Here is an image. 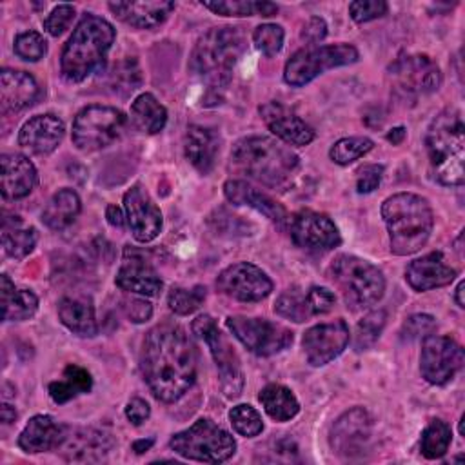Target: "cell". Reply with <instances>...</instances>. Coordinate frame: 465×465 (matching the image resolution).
Wrapping results in <instances>:
<instances>
[{
    "mask_svg": "<svg viewBox=\"0 0 465 465\" xmlns=\"http://www.w3.org/2000/svg\"><path fill=\"white\" fill-rule=\"evenodd\" d=\"M202 5L223 16H252L258 15V2L251 0H205Z\"/></svg>",
    "mask_w": 465,
    "mask_h": 465,
    "instance_id": "obj_47",
    "label": "cell"
},
{
    "mask_svg": "<svg viewBox=\"0 0 465 465\" xmlns=\"http://www.w3.org/2000/svg\"><path fill=\"white\" fill-rule=\"evenodd\" d=\"M64 434V427L58 425L51 416L47 414H36L33 416L24 430L18 436V447L24 452H44L56 449L60 438Z\"/></svg>",
    "mask_w": 465,
    "mask_h": 465,
    "instance_id": "obj_30",
    "label": "cell"
},
{
    "mask_svg": "<svg viewBox=\"0 0 465 465\" xmlns=\"http://www.w3.org/2000/svg\"><path fill=\"white\" fill-rule=\"evenodd\" d=\"M153 443H154L153 438H149V440H136V441L133 443V450H134L136 454H142V452L149 450V449L153 447Z\"/></svg>",
    "mask_w": 465,
    "mask_h": 465,
    "instance_id": "obj_59",
    "label": "cell"
},
{
    "mask_svg": "<svg viewBox=\"0 0 465 465\" xmlns=\"http://www.w3.org/2000/svg\"><path fill=\"white\" fill-rule=\"evenodd\" d=\"M105 218H107V222L113 225V227H122L124 225V213H122V209L120 207H116V205H107V209H105Z\"/></svg>",
    "mask_w": 465,
    "mask_h": 465,
    "instance_id": "obj_56",
    "label": "cell"
},
{
    "mask_svg": "<svg viewBox=\"0 0 465 465\" xmlns=\"http://www.w3.org/2000/svg\"><path fill=\"white\" fill-rule=\"evenodd\" d=\"M349 343V327L338 318L329 323H318L305 331L302 345L311 365L322 367L343 352Z\"/></svg>",
    "mask_w": 465,
    "mask_h": 465,
    "instance_id": "obj_17",
    "label": "cell"
},
{
    "mask_svg": "<svg viewBox=\"0 0 465 465\" xmlns=\"http://www.w3.org/2000/svg\"><path fill=\"white\" fill-rule=\"evenodd\" d=\"M260 403L265 412L276 421H287L294 418L300 411V403L291 389L280 383H269L260 392Z\"/></svg>",
    "mask_w": 465,
    "mask_h": 465,
    "instance_id": "obj_36",
    "label": "cell"
},
{
    "mask_svg": "<svg viewBox=\"0 0 465 465\" xmlns=\"http://www.w3.org/2000/svg\"><path fill=\"white\" fill-rule=\"evenodd\" d=\"M385 320H387L385 311L378 309V311H371L358 322V325L354 329V340H352L354 349L358 352L367 351L376 343V340L380 338V334L385 327Z\"/></svg>",
    "mask_w": 465,
    "mask_h": 465,
    "instance_id": "obj_39",
    "label": "cell"
},
{
    "mask_svg": "<svg viewBox=\"0 0 465 465\" xmlns=\"http://www.w3.org/2000/svg\"><path fill=\"white\" fill-rule=\"evenodd\" d=\"M229 420L234 427V430L247 438L258 436L263 430V423H262L258 411L247 403H240V405L232 407L229 412Z\"/></svg>",
    "mask_w": 465,
    "mask_h": 465,
    "instance_id": "obj_43",
    "label": "cell"
},
{
    "mask_svg": "<svg viewBox=\"0 0 465 465\" xmlns=\"http://www.w3.org/2000/svg\"><path fill=\"white\" fill-rule=\"evenodd\" d=\"M131 122L138 131L145 134H156L167 124V111L154 98V94L142 93L131 104Z\"/></svg>",
    "mask_w": 465,
    "mask_h": 465,
    "instance_id": "obj_34",
    "label": "cell"
},
{
    "mask_svg": "<svg viewBox=\"0 0 465 465\" xmlns=\"http://www.w3.org/2000/svg\"><path fill=\"white\" fill-rule=\"evenodd\" d=\"M2 316L5 322L29 320L38 309V298L29 289H16L7 274H2Z\"/></svg>",
    "mask_w": 465,
    "mask_h": 465,
    "instance_id": "obj_32",
    "label": "cell"
},
{
    "mask_svg": "<svg viewBox=\"0 0 465 465\" xmlns=\"http://www.w3.org/2000/svg\"><path fill=\"white\" fill-rule=\"evenodd\" d=\"M436 331V322L430 314H412L401 327V338L414 341L430 336Z\"/></svg>",
    "mask_w": 465,
    "mask_h": 465,
    "instance_id": "obj_48",
    "label": "cell"
},
{
    "mask_svg": "<svg viewBox=\"0 0 465 465\" xmlns=\"http://www.w3.org/2000/svg\"><path fill=\"white\" fill-rule=\"evenodd\" d=\"M125 218L133 236L145 243L158 236L162 229V213L142 185H133L124 194Z\"/></svg>",
    "mask_w": 465,
    "mask_h": 465,
    "instance_id": "obj_20",
    "label": "cell"
},
{
    "mask_svg": "<svg viewBox=\"0 0 465 465\" xmlns=\"http://www.w3.org/2000/svg\"><path fill=\"white\" fill-rule=\"evenodd\" d=\"M425 145L434 178L443 185H461L465 174V125L461 114L454 109L440 113L427 129Z\"/></svg>",
    "mask_w": 465,
    "mask_h": 465,
    "instance_id": "obj_5",
    "label": "cell"
},
{
    "mask_svg": "<svg viewBox=\"0 0 465 465\" xmlns=\"http://www.w3.org/2000/svg\"><path fill=\"white\" fill-rule=\"evenodd\" d=\"M220 149V138L213 129H207L203 125H189L183 138V151L185 158L191 162V165L202 173L209 174L214 167L216 154Z\"/></svg>",
    "mask_w": 465,
    "mask_h": 465,
    "instance_id": "obj_28",
    "label": "cell"
},
{
    "mask_svg": "<svg viewBox=\"0 0 465 465\" xmlns=\"http://www.w3.org/2000/svg\"><path fill=\"white\" fill-rule=\"evenodd\" d=\"M452 440L450 427L443 420H432L421 432V454L429 460L441 458Z\"/></svg>",
    "mask_w": 465,
    "mask_h": 465,
    "instance_id": "obj_38",
    "label": "cell"
},
{
    "mask_svg": "<svg viewBox=\"0 0 465 465\" xmlns=\"http://www.w3.org/2000/svg\"><path fill=\"white\" fill-rule=\"evenodd\" d=\"M116 285L127 292L156 296L162 291L163 282L138 251L125 247L124 260L116 274Z\"/></svg>",
    "mask_w": 465,
    "mask_h": 465,
    "instance_id": "obj_21",
    "label": "cell"
},
{
    "mask_svg": "<svg viewBox=\"0 0 465 465\" xmlns=\"http://www.w3.org/2000/svg\"><path fill=\"white\" fill-rule=\"evenodd\" d=\"M392 91L400 98L416 100L434 93L441 85V71L427 54H407L389 67Z\"/></svg>",
    "mask_w": 465,
    "mask_h": 465,
    "instance_id": "obj_12",
    "label": "cell"
},
{
    "mask_svg": "<svg viewBox=\"0 0 465 465\" xmlns=\"http://www.w3.org/2000/svg\"><path fill=\"white\" fill-rule=\"evenodd\" d=\"M151 414V407L142 398H133L125 407V416L133 425H142Z\"/></svg>",
    "mask_w": 465,
    "mask_h": 465,
    "instance_id": "obj_55",
    "label": "cell"
},
{
    "mask_svg": "<svg viewBox=\"0 0 465 465\" xmlns=\"http://www.w3.org/2000/svg\"><path fill=\"white\" fill-rule=\"evenodd\" d=\"M64 131V122L58 116L36 114L22 125L18 143L33 154H49L60 145Z\"/></svg>",
    "mask_w": 465,
    "mask_h": 465,
    "instance_id": "obj_24",
    "label": "cell"
},
{
    "mask_svg": "<svg viewBox=\"0 0 465 465\" xmlns=\"http://www.w3.org/2000/svg\"><path fill=\"white\" fill-rule=\"evenodd\" d=\"M385 13H387V4L383 0H356L349 4V15L356 24L380 18Z\"/></svg>",
    "mask_w": 465,
    "mask_h": 465,
    "instance_id": "obj_49",
    "label": "cell"
},
{
    "mask_svg": "<svg viewBox=\"0 0 465 465\" xmlns=\"http://www.w3.org/2000/svg\"><path fill=\"white\" fill-rule=\"evenodd\" d=\"M283 27L276 24H262L252 33V42L258 51H262L267 56L276 54L283 45Z\"/></svg>",
    "mask_w": 465,
    "mask_h": 465,
    "instance_id": "obj_46",
    "label": "cell"
},
{
    "mask_svg": "<svg viewBox=\"0 0 465 465\" xmlns=\"http://www.w3.org/2000/svg\"><path fill=\"white\" fill-rule=\"evenodd\" d=\"M142 84V74L136 60L118 62L111 73V87L120 94L133 93Z\"/></svg>",
    "mask_w": 465,
    "mask_h": 465,
    "instance_id": "obj_44",
    "label": "cell"
},
{
    "mask_svg": "<svg viewBox=\"0 0 465 465\" xmlns=\"http://www.w3.org/2000/svg\"><path fill=\"white\" fill-rule=\"evenodd\" d=\"M113 449L109 434L98 429H67L56 445V452L67 461L76 463H96L105 460Z\"/></svg>",
    "mask_w": 465,
    "mask_h": 465,
    "instance_id": "obj_19",
    "label": "cell"
},
{
    "mask_svg": "<svg viewBox=\"0 0 465 465\" xmlns=\"http://www.w3.org/2000/svg\"><path fill=\"white\" fill-rule=\"evenodd\" d=\"M336 296L331 289L327 287H320L314 285L307 291V303H309V311L311 314H325L334 307Z\"/></svg>",
    "mask_w": 465,
    "mask_h": 465,
    "instance_id": "obj_52",
    "label": "cell"
},
{
    "mask_svg": "<svg viewBox=\"0 0 465 465\" xmlns=\"http://www.w3.org/2000/svg\"><path fill=\"white\" fill-rule=\"evenodd\" d=\"M169 447L187 458L203 463H222L236 450L234 438L214 421L200 418L189 429L176 432L169 440Z\"/></svg>",
    "mask_w": 465,
    "mask_h": 465,
    "instance_id": "obj_8",
    "label": "cell"
},
{
    "mask_svg": "<svg viewBox=\"0 0 465 465\" xmlns=\"http://www.w3.org/2000/svg\"><path fill=\"white\" fill-rule=\"evenodd\" d=\"M140 371L160 401H178L196 380V351L185 331L174 323L153 327L142 341Z\"/></svg>",
    "mask_w": 465,
    "mask_h": 465,
    "instance_id": "obj_1",
    "label": "cell"
},
{
    "mask_svg": "<svg viewBox=\"0 0 465 465\" xmlns=\"http://www.w3.org/2000/svg\"><path fill=\"white\" fill-rule=\"evenodd\" d=\"M329 274L347 307L354 311L378 303L385 292L383 272L354 254H338L329 267Z\"/></svg>",
    "mask_w": 465,
    "mask_h": 465,
    "instance_id": "obj_7",
    "label": "cell"
},
{
    "mask_svg": "<svg viewBox=\"0 0 465 465\" xmlns=\"http://www.w3.org/2000/svg\"><path fill=\"white\" fill-rule=\"evenodd\" d=\"M73 18H74V7L71 4H60L44 20V29L51 36H58L69 27Z\"/></svg>",
    "mask_w": 465,
    "mask_h": 465,
    "instance_id": "obj_50",
    "label": "cell"
},
{
    "mask_svg": "<svg viewBox=\"0 0 465 465\" xmlns=\"http://www.w3.org/2000/svg\"><path fill=\"white\" fill-rule=\"evenodd\" d=\"M38 98L40 87L33 74L7 67L0 71V109L4 114L31 107Z\"/></svg>",
    "mask_w": 465,
    "mask_h": 465,
    "instance_id": "obj_23",
    "label": "cell"
},
{
    "mask_svg": "<svg viewBox=\"0 0 465 465\" xmlns=\"http://www.w3.org/2000/svg\"><path fill=\"white\" fill-rule=\"evenodd\" d=\"M216 287L238 302H260L271 294L272 282L260 267L249 262H238L218 274Z\"/></svg>",
    "mask_w": 465,
    "mask_h": 465,
    "instance_id": "obj_15",
    "label": "cell"
},
{
    "mask_svg": "<svg viewBox=\"0 0 465 465\" xmlns=\"http://www.w3.org/2000/svg\"><path fill=\"white\" fill-rule=\"evenodd\" d=\"M374 147L372 140L367 136H349V138H341L338 140L331 151L329 156L334 163L338 165H349L354 160L361 158L363 154H367L371 149Z\"/></svg>",
    "mask_w": 465,
    "mask_h": 465,
    "instance_id": "obj_41",
    "label": "cell"
},
{
    "mask_svg": "<svg viewBox=\"0 0 465 465\" xmlns=\"http://www.w3.org/2000/svg\"><path fill=\"white\" fill-rule=\"evenodd\" d=\"M383 176V165L378 163H365L356 171V191L360 194L372 193Z\"/></svg>",
    "mask_w": 465,
    "mask_h": 465,
    "instance_id": "obj_51",
    "label": "cell"
},
{
    "mask_svg": "<svg viewBox=\"0 0 465 465\" xmlns=\"http://www.w3.org/2000/svg\"><path fill=\"white\" fill-rule=\"evenodd\" d=\"M15 54L27 62H36L47 53V42L36 31H25L15 38Z\"/></svg>",
    "mask_w": 465,
    "mask_h": 465,
    "instance_id": "obj_45",
    "label": "cell"
},
{
    "mask_svg": "<svg viewBox=\"0 0 465 465\" xmlns=\"http://www.w3.org/2000/svg\"><path fill=\"white\" fill-rule=\"evenodd\" d=\"M454 278H456V269H452L447 263L443 252L440 251L429 252L421 258L412 260L405 271L407 283L418 292L443 287L450 283Z\"/></svg>",
    "mask_w": 465,
    "mask_h": 465,
    "instance_id": "obj_25",
    "label": "cell"
},
{
    "mask_svg": "<svg viewBox=\"0 0 465 465\" xmlns=\"http://www.w3.org/2000/svg\"><path fill=\"white\" fill-rule=\"evenodd\" d=\"M16 420V411L15 407H11L9 403H4L2 405V421L7 425V423H13Z\"/></svg>",
    "mask_w": 465,
    "mask_h": 465,
    "instance_id": "obj_58",
    "label": "cell"
},
{
    "mask_svg": "<svg viewBox=\"0 0 465 465\" xmlns=\"http://www.w3.org/2000/svg\"><path fill=\"white\" fill-rule=\"evenodd\" d=\"M82 211V203H80V196L73 191V189H60L56 191L51 200L47 202L44 213H42V220L47 227L60 231L69 227L76 216Z\"/></svg>",
    "mask_w": 465,
    "mask_h": 465,
    "instance_id": "obj_33",
    "label": "cell"
},
{
    "mask_svg": "<svg viewBox=\"0 0 465 465\" xmlns=\"http://www.w3.org/2000/svg\"><path fill=\"white\" fill-rule=\"evenodd\" d=\"M274 312L296 323H302L309 316H312L307 303V292H302L298 289H287L285 292H282L274 303Z\"/></svg>",
    "mask_w": 465,
    "mask_h": 465,
    "instance_id": "obj_40",
    "label": "cell"
},
{
    "mask_svg": "<svg viewBox=\"0 0 465 465\" xmlns=\"http://www.w3.org/2000/svg\"><path fill=\"white\" fill-rule=\"evenodd\" d=\"M91 387H93L91 374L84 367L69 363L64 369L62 380L49 383V396L56 403H65V401L76 398L78 394L89 392Z\"/></svg>",
    "mask_w": 465,
    "mask_h": 465,
    "instance_id": "obj_37",
    "label": "cell"
},
{
    "mask_svg": "<svg viewBox=\"0 0 465 465\" xmlns=\"http://www.w3.org/2000/svg\"><path fill=\"white\" fill-rule=\"evenodd\" d=\"M193 332L202 338L216 363L220 387L227 398L240 396L243 389V372L240 365V358L229 340L222 334L216 322L209 314H202L193 322Z\"/></svg>",
    "mask_w": 465,
    "mask_h": 465,
    "instance_id": "obj_11",
    "label": "cell"
},
{
    "mask_svg": "<svg viewBox=\"0 0 465 465\" xmlns=\"http://www.w3.org/2000/svg\"><path fill=\"white\" fill-rule=\"evenodd\" d=\"M381 218L389 231L391 251L407 256L420 251L434 225L430 203L414 193H396L381 205Z\"/></svg>",
    "mask_w": 465,
    "mask_h": 465,
    "instance_id": "obj_4",
    "label": "cell"
},
{
    "mask_svg": "<svg viewBox=\"0 0 465 465\" xmlns=\"http://www.w3.org/2000/svg\"><path fill=\"white\" fill-rule=\"evenodd\" d=\"M292 242L307 251H331L341 243V236L334 222L316 211H300L289 220Z\"/></svg>",
    "mask_w": 465,
    "mask_h": 465,
    "instance_id": "obj_16",
    "label": "cell"
},
{
    "mask_svg": "<svg viewBox=\"0 0 465 465\" xmlns=\"http://www.w3.org/2000/svg\"><path fill=\"white\" fill-rule=\"evenodd\" d=\"M114 42V27L96 15H84L73 29L62 58L60 69L67 82L78 84L94 73L104 71L107 51Z\"/></svg>",
    "mask_w": 465,
    "mask_h": 465,
    "instance_id": "obj_3",
    "label": "cell"
},
{
    "mask_svg": "<svg viewBox=\"0 0 465 465\" xmlns=\"http://www.w3.org/2000/svg\"><path fill=\"white\" fill-rule=\"evenodd\" d=\"M260 114L272 134L289 145H307L314 140V129L287 105L272 100L260 107Z\"/></svg>",
    "mask_w": 465,
    "mask_h": 465,
    "instance_id": "obj_22",
    "label": "cell"
},
{
    "mask_svg": "<svg viewBox=\"0 0 465 465\" xmlns=\"http://www.w3.org/2000/svg\"><path fill=\"white\" fill-rule=\"evenodd\" d=\"M122 307H124L127 318H131V322H134V323L147 322L153 314V305L140 298H124Z\"/></svg>",
    "mask_w": 465,
    "mask_h": 465,
    "instance_id": "obj_53",
    "label": "cell"
},
{
    "mask_svg": "<svg viewBox=\"0 0 465 465\" xmlns=\"http://www.w3.org/2000/svg\"><path fill=\"white\" fill-rule=\"evenodd\" d=\"M403 138H405V127H401V125H400V127H394V129H391V131L387 133V140L392 142L394 145L401 143Z\"/></svg>",
    "mask_w": 465,
    "mask_h": 465,
    "instance_id": "obj_57",
    "label": "cell"
},
{
    "mask_svg": "<svg viewBox=\"0 0 465 465\" xmlns=\"http://www.w3.org/2000/svg\"><path fill=\"white\" fill-rule=\"evenodd\" d=\"M372 418L363 407L343 412L331 429V447L343 458L360 456L371 440Z\"/></svg>",
    "mask_w": 465,
    "mask_h": 465,
    "instance_id": "obj_18",
    "label": "cell"
},
{
    "mask_svg": "<svg viewBox=\"0 0 465 465\" xmlns=\"http://www.w3.org/2000/svg\"><path fill=\"white\" fill-rule=\"evenodd\" d=\"M225 325L256 356H272L292 343V332L287 327L265 318L229 316Z\"/></svg>",
    "mask_w": 465,
    "mask_h": 465,
    "instance_id": "obj_13",
    "label": "cell"
},
{
    "mask_svg": "<svg viewBox=\"0 0 465 465\" xmlns=\"http://www.w3.org/2000/svg\"><path fill=\"white\" fill-rule=\"evenodd\" d=\"M107 5L122 22L138 29H153L163 24L174 9L173 2H109Z\"/></svg>",
    "mask_w": 465,
    "mask_h": 465,
    "instance_id": "obj_29",
    "label": "cell"
},
{
    "mask_svg": "<svg viewBox=\"0 0 465 465\" xmlns=\"http://www.w3.org/2000/svg\"><path fill=\"white\" fill-rule=\"evenodd\" d=\"M203 300H205V287H202V285H196L193 289L173 287L167 294L169 309L180 316H187V314L194 312L202 305Z\"/></svg>",
    "mask_w": 465,
    "mask_h": 465,
    "instance_id": "obj_42",
    "label": "cell"
},
{
    "mask_svg": "<svg viewBox=\"0 0 465 465\" xmlns=\"http://www.w3.org/2000/svg\"><path fill=\"white\" fill-rule=\"evenodd\" d=\"M125 114L111 105H87L73 122V142L80 151H98L120 138Z\"/></svg>",
    "mask_w": 465,
    "mask_h": 465,
    "instance_id": "obj_10",
    "label": "cell"
},
{
    "mask_svg": "<svg viewBox=\"0 0 465 465\" xmlns=\"http://www.w3.org/2000/svg\"><path fill=\"white\" fill-rule=\"evenodd\" d=\"M38 234L36 229L31 225H24L18 216H13V220L5 218L2 227V245L7 256L22 260L25 258L36 245Z\"/></svg>",
    "mask_w": 465,
    "mask_h": 465,
    "instance_id": "obj_35",
    "label": "cell"
},
{
    "mask_svg": "<svg viewBox=\"0 0 465 465\" xmlns=\"http://www.w3.org/2000/svg\"><path fill=\"white\" fill-rule=\"evenodd\" d=\"M358 60V49L349 44L320 45L296 51L285 64L283 80L292 87H302L312 82L318 74L354 64Z\"/></svg>",
    "mask_w": 465,
    "mask_h": 465,
    "instance_id": "obj_9",
    "label": "cell"
},
{
    "mask_svg": "<svg viewBox=\"0 0 465 465\" xmlns=\"http://www.w3.org/2000/svg\"><path fill=\"white\" fill-rule=\"evenodd\" d=\"M60 322L78 336H94L98 332L94 307L87 296H65L58 302Z\"/></svg>",
    "mask_w": 465,
    "mask_h": 465,
    "instance_id": "obj_31",
    "label": "cell"
},
{
    "mask_svg": "<svg viewBox=\"0 0 465 465\" xmlns=\"http://www.w3.org/2000/svg\"><path fill=\"white\" fill-rule=\"evenodd\" d=\"M463 367V349L450 336H427L421 343L420 371L432 385H445Z\"/></svg>",
    "mask_w": 465,
    "mask_h": 465,
    "instance_id": "obj_14",
    "label": "cell"
},
{
    "mask_svg": "<svg viewBox=\"0 0 465 465\" xmlns=\"http://www.w3.org/2000/svg\"><path fill=\"white\" fill-rule=\"evenodd\" d=\"M327 35V24L323 18L320 16H312L305 22V25L302 27V38L309 44H316L320 40H323Z\"/></svg>",
    "mask_w": 465,
    "mask_h": 465,
    "instance_id": "obj_54",
    "label": "cell"
},
{
    "mask_svg": "<svg viewBox=\"0 0 465 465\" xmlns=\"http://www.w3.org/2000/svg\"><path fill=\"white\" fill-rule=\"evenodd\" d=\"M0 169V187L5 200H20L33 191L36 169L27 156L18 153L2 154Z\"/></svg>",
    "mask_w": 465,
    "mask_h": 465,
    "instance_id": "obj_26",
    "label": "cell"
},
{
    "mask_svg": "<svg viewBox=\"0 0 465 465\" xmlns=\"http://www.w3.org/2000/svg\"><path fill=\"white\" fill-rule=\"evenodd\" d=\"M231 167L271 189H285L300 167V158L269 136H245L231 149Z\"/></svg>",
    "mask_w": 465,
    "mask_h": 465,
    "instance_id": "obj_2",
    "label": "cell"
},
{
    "mask_svg": "<svg viewBox=\"0 0 465 465\" xmlns=\"http://www.w3.org/2000/svg\"><path fill=\"white\" fill-rule=\"evenodd\" d=\"M463 420H465V414H461V418H460V434H461V436H465V429H463Z\"/></svg>",
    "mask_w": 465,
    "mask_h": 465,
    "instance_id": "obj_61",
    "label": "cell"
},
{
    "mask_svg": "<svg viewBox=\"0 0 465 465\" xmlns=\"http://www.w3.org/2000/svg\"><path fill=\"white\" fill-rule=\"evenodd\" d=\"M243 49V36L236 27H213L198 38L189 67L211 87L223 89L229 85Z\"/></svg>",
    "mask_w": 465,
    "mask_h": 465,
    "instance_id": "obj_6",
    "label": "cell"
},
{
    "mask_svg": "<svg viewBox=\"0 0 465 465\" xmlns=\"http://www.w3.org/2000/svg\"><path fill=\"white\" fill-rule=\"evenodd\" d=\"M463 289H465V282H460L456 291H454V300L458 303V307H465V302H463Z\"/></svg>",
    "mask_w": 465,
    "mask_h": 465,
    "instance_id": "obj_60",
    "label": "cell"
},
{
    "mask_svg": "<svg viewBox=\"0 0 465 465\" xmlns=\"http://www.w3.org/2000/svg\"><path fill=\"white\" fill-rule=\"evenodd\" d=\"M223 194L225 198L234 205H247L258 213H262L265 218H269L274 223H285L287 222V211L282 203H278L274 198L265 194L263 191L256 189L254 185L243 182V180H227L223 183Z\"/></svg>",
    "mask_w": 465,
    "mask_h": 465,
    "instance_id": "obj_27",
    "label": "cell"
}]
</instances>
